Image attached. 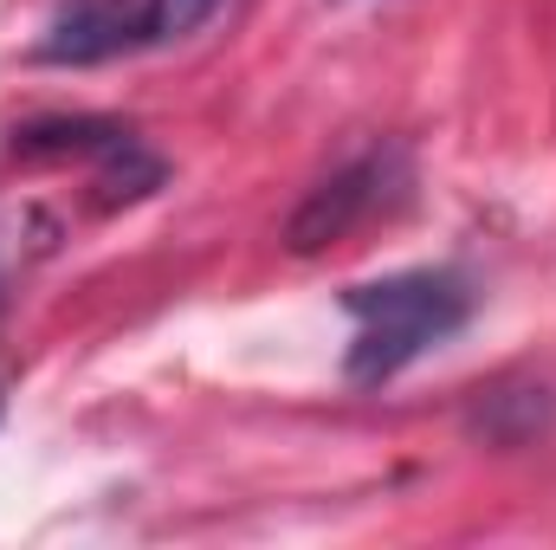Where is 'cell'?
<instances>
[{
	"mask_svg": "<svg viewBox=\"0 0 556 550\" xmlns=\"http://www.w3.org/2000/svg\"><path fill=\"white\" fill-rule=\"evenodd\" d=\"M343 311L356 317L343 376L356 389H376V383H395L408 363H420L433 343H446L472 317V285L459 273H446V266H420V273L350 285Z\"/></svg>",
	"mask_w": 556,
	"mask_h": 550,
	"instance_id": "cell-1",
	"label": "cell"
},
{
	"mask_svg": "<svg viewBox=\"0 0 556 550\" xmlns=\"http://www.w3.org/2000/svg\"><path fill=\"white\" fill-rule=\"evenodd\" d=\"M220 0H65L39 39L46 65H104L124 52H149L188 39Z\"/></svg>",
	"mask_w": 556,
	"mask_h": 550,
	"instance_id": "cell-2",
	"label": "cell"
},
{
	"mask_svg": "<svg viewBox=\"0 0 556 550\" xmlns=\"http://www.w3.org/2000/svg\"><path fill=\"white\" fill-rule=\"evenodd\" d=\"M402 195H408V155H402L395 142H389V149H369V155H356L350 168H337L330 182H317V188L298 201V214L285 221V247H291L298 260H311V253L350 240L369 214H382V208L402 201Z\"/></svg>",
	"mask_w": 556,
	"mask_h": 550,
	"instance_id": "cell-3",
	"label": "cell"
},
{
	"mask_svg": "<svg viewBox=\"0 0 556 550\" xmlns=\"http://www.w3.org/2000/svg\"><path fill=\"white\" fill-rule=\"evenodd\" d=\"M130 137L137 130L130 124H111V117H39V124L13 130V149L33 155V162H59V155L98 162V155H111L117 142H130Z\"/></svg>",
	"mask_w": 556,
	"mask_h": 550,
	"instance_id": "cell-4",
	"label": "cell"
},
{
	"mask_svg": "<svg viewBox=\"0 0 556 550\" xmlns=\"http://www.w3.org/2000/svg\"><path fill=\"white\" fill-rule=\"evenodd\" d=\"M0 409H7V402H0Z\"/></svg>",
	"mask_w": 556,
	"mask_h": 550,
	"instance_id": "cell-5",
	"label": "cell"
}]
</instances>
